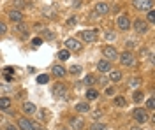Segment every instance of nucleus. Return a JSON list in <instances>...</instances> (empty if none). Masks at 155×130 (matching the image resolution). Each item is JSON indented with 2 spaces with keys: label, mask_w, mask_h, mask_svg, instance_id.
<instances>
[{
  "label": "nucleus",
  "mask_w": 155,
  "mask_h": 130,
  "mask_svg": "<svg viewBox=\"0 0 155 130\" xmlns=\"http://www.w3.org/2000/svg\"><path fill=\"white\" fill-rule=\"evenodd\" d=\"M118 58H120V62H122V65H124V67H132V65L136 63V58H134V55H132L131 51L122 53Z\"/></svg>",
  "instance_id": "1"
},
{
  "label": "nucleus",
  "mask_w": 155,
  "mask_h": 130,
  "mask_svg": "<svg viewBox=\"0 0 155 130\" xmlns=\"http://www.w3.org/2000/svg\"><path fill=\"white\" fill-rule=\"evenodd\" d=\"M18 127H20L21 130H37V128H39V125H37V123L27 120V118H20V120H18Z\"/></svg>",
  "instance_id": "2"
},
{
  "label": "nucleus",
  "mask_w": 155,
  "mask_h": 130,
  "mask_svg": "<svg viewBox=\"0 0 155 130\" xmlns=\"http://www.w3.org/2000/svg\"><path fill=\"white\" fill-rule=\"evenodd\" d=\"M134 7L137 11H150L153 7V0H134Z\"/></svg>",
  "instance_id": "3"
},
{
  "label": "nucleus",
  "mask_w": 155,
  "mask_h": 130,
  "mask_svg": "<svg viewBox=\"0 0 155 130\" xmlns=\"http://www.w3.org/2000/svg\"><path fill=\"white\" fill-rule=\"evenodd\" d=\"M53 95H55L57 99H60V100H67V99H69L67 90H65V86H63V84H57V86L53 88Z\"/></svg>",
  "instance_id": "4"
},
{
  "label": "nucleus",
  "mask_w": 155,
  "mask_h": 130,
  "mask_svg": "<svg viewBox=\"0 0 155 130\" xmlns=\"http://www.w3.org/2000/svg\"><path fill=\"white\" fill-rule=\"evenodd\" d=\"M102 55L106 56V60H108V62L116 60V58H118V51L115 49L113 46H106V48L102 49Z\"/></svg>",
  "instance_id": "5"
},
{
  "label": "nucleus",
  "mask_w": 155,
  "mask_h": 130,
  "mask_svg": "<svg viewBox=\"0 0 155 130\" xmlns=\"http://www.w3.org/2000/svg\"><path fill=\"white\" fill-rule=\"evenodd\" d=\"M81 39L85 42H95L97 40V30H85L81 32Z\"/></svg>",
  "instance_id": "6"
},
{
  "label": "nucleus",
  "mask_w": 155,
  "mask_h": 130,
  "mask_svg": "<svg viewBox=\"0 0 155 130\" xmlns=\"http://www.w3.org/2000/svg\"><path fill=\"white\" fill-rule=\"evenodd\" d=\"M116 25H118L120 30H129V28H131V20H129V16H120L118 21H116Z\"/></svg>",
  "instance_id": "7"
},
{
  "label": "nucleus",
  "mask_w": 155,
  "mask_h": 130,
  "mask_svg": "<svg viewBox=\"0 0 155 130\" xmlns=\"http://www.w3.org/2000/svg\"><path fill=\"white\" fill-rule=\"evenodd\" d=\"M134 30L137 32V33H146V32H148V23L143 21V20H137L134 23Z\"/></svg>",
  "instance_id": "8"
},
{
  "label": "nucleus",
  "mask_w": 155,
  "mask_h": 130,
  "mask_svg": "<svg viewBox=\"0 0 155 130\" xmlns=\"http://www.w3.org/2000/svg\"><path fill=\"white\" fill-rule=\"evenodd\" d=\"M7 14H9V20L14 21V23H21V20H23V14H21L20 9H12V11H9Z\"/></svg>",
  "instance_id": "9"
},
{
  "label": "nucleus",
  "mask_w": 155,
  "mask_h": 130,
  "mask_svg": "<svg viewBox=\"0 0 155 130\" xmlns=\"http://www.w3.org/2000/svg\"><path fill=\"white\" fill-rule=\"evenodd\" d=\"M134 118L137 123H145L148 120V114H146L145 109H134Z\"/></svg>",
  "instance_id": "10"
},
{
  "label": "nucleus",
  "mask_w": 155,
  "mask_h": 130,
  "mask_svg": "<svg viewBox=\"0 0 155 130\" xmlns=\"http://www.w3.org/2000/svg\"><path fill=\"white\" fill-rule=\"evenodd\" d=\"M65 46H67L71 51H81V44H79L76 39H73V37L65 40Z\"/></svg>",
  "instance_id": "11"
},
{
  "label": "nucleus",
  "mask_w": 155,
  "mask_h": 130,
  "mask_svg": "<svg viewBox=\"0 0 155 130\" xmlns=\"http://www.w3.org/2000/svg\"><path fill=\"white\" fill-rule=\"evenodd\" d=\"M108 12H109V5H108V4H101V2H99V4L95 5V14H101V16H102V14H108Z\"/></svg>",
  "instance_id": "12"
},
{
  "label": "nucleus",
  "mask_w": 155,
  "mask_h": 130,
  "mask_svg": "<svg viewBox=\"0 0 155 130\" xmlns=\"http://www.w3.org/2000/svg\"><path fill=\"white\" fill-rule=\"evenodd\" d=\"M71 127L76 130H81L83 127H85V121L81 120V118H71Z\"/></svg>",
  "instance_id": "13"
},
{
  "label": "nucleus",
  "mask_w": 155,
  "mask_h": 130,
  "mask_svg": "<svg viewBox=\"0 0 155 130\" xmlns=\"http://www.w3.org/2000/svg\"><path fill=\"white\" fill-rule=\"evenodd\" d=\"M35 111H37V107H35L32 102H25V104H23V113H27V114H35Z\"/></svg>",
  "instance_id": "14"
},
{
  "label": "nucleus",
  "mask_w": 155,
  "mask_h": 130,
  "mask_svg": "<svg viewBox=\"0 0 155 130\" xmlns=\"http://www.w3.org/2000/svg\"><path fill=\"white\" fill-rule=\"evenodd\" d=\"M97 69L101 70V72H109V70H111V65H109L108 60H101L97 63Z\"/></svg>",
  "instance_id": "15"
},
{
  "label": "nucleus",
  "mask_w": 155,
  "mask_h": 130,
  "mask_svg": "<svg viewBox=\"0 0 155 130\" xmlns=\"http://www.w3.org/2000/svg\"><path fill=\"white\" fill-rule=\"evenodd\" d=\"M53 74H55L57 78H63V76H65V69L60 67V65H55V67H53Z\"/></svg>",
  "instance_id": "16"
},
{
  "label": "nucleus",
  "mask_w": 155,
  "mask_h": 130,
  "mask_svg": "<svg viewBox=\"0 0 155 130\" xmlns=\"http://www.w3.org/2000/svg\"><path fill=\"white\" fill-rule=\"evenodd\" d=\"M76 111H78V113H88V111H90L88 102H81V104H78V106H76Z\"/></svg>",
  "instance_id": "17"
},
{
  "label": "nucleus",
  "mask_w": 155,
  "mask_h": 130,
  "mask_svg": "<svg viewBox=\"0 0 155 130\" xmlns=\"http://www.w3.org/2000/svg\"><path fill=\"white\" fill-rule=\"evenodd\" d=\"M109 79L111 81H120L122 79V72H120V70H111V72H109Z\"/></svg>",
  "instance_id": "18"
},
{
  "label": "nucleus",
  "mask_w": 155,
  "mask_h": 130,
  "mask_svg": "<svg viewBox=\"0 0 155 130\" xmlns=\"http://www.w3.org/2000/svg\"><path fill=\"white\" fill-rule=\"evenodd\" d=\"M2 72H4V76H5V79H7V81H12V72H14L12 67H5Z\"/></svg>",
  "instance_id": "19"
},
{
  "label": "nucleus",
  "mask_w": 155,
  "mask_h": 130,
  "mask_svg": "<svg viewBox=\"0 0 155 130\" xmlns=\"http://www.w3.org/2000/svg\"><path fill=\"white\" fill-rule=\"evenodd\" d=\"M11 107V100L9 99H0V109H9Z\"/></svg>",
  "instance_id": "20"
},
{
  "label": "nucleus",
  "mask_w": 155,
  "mask_h": 130,
  "mask_svg": "<svg viewBox=\"0 0 155 130\" xmlns=\"http://www.w3.org/2000/svg\"><path fill=\"white\" fill-rule=\"evenodd\" d=\"M48 81H50V76H48V74L37 76V83H39V84H44V83H48Z\"/></svg>",
  "instance_id": "21"
},
{
  "label": "nucleus",
  "mask_w": 155,
  "mask_h": 130,
  "mask_svg": "<svg viewBox=\"0 0 155 130\" xmlns=\"http://www.w3.org/2000/svg\"><path fill=\"white\" fill-rule=\"evenodd\" d=\"M97 97H99V93H97V90H88V91H86V99L95 100Z\"/></svg>",
  "instance_id": "22"
},
{
  "label": "nucleus",
  "mask_w": 155,
  "mask_h": 130,
  "mask_svg": "<svg viewBox=\"0 0 155 130\" xmlns=\"http://www.w3.org/2000/svg\"><path fill=\"white\" fill-rule=\"evenodd\" d=\"M85 84H88V86H92L93 83H95V76H92V74H88L86 78H85V81H83Z\"/></svg>",
  "instance_id": "23"
},
{
  "label": "nucleus",
  "mask_w": 155,
  "mask_h": 130,
  "mask_svg": "<svg viewBox=\"0 0 155 130\" xmlns=\"http://www.w3.org/2000/svg\"><path fill=\"white\" fill-rule=\"evenodd\" d=\"M115 104H116L118 107H124L125 104H127V100H125L124 97H116V99H115Z\"/></svg>",
  "instance_id": "24"
},
{
  "label": "nucleus",
  "mask_w": 155,
  "mask_h": 130,
  "mask_svg": "<svg viewBox=\"0 0 155 130\" xmlns=\"http://www.w3.org/2000/svg\"><path fill=\"white\" fill-rule=\"evenodd\" d=\"M90 128H92V130H108V127H106V125H102V123H93Z\"/></svg>",
  "instance_id": "25"
},
{
  "label": "nucleus",
  "mask_w": 155,
  "mask_h": 130,
  "mask_svg": "<svg viewBox=\"0 0 155 130\" xmlns=\"http://www.w3.org/2000/svg\"><path fill=\"white\" fill-rule=\"evenodd\" d=\"M58 58H60V60H67V58H69V51L67 49L58 51Z\"/></svg>",
  "instance_id": "26"
},
{
  "label": "nucleus",
  "mask_w": 155,
  "mask_h": 130,
  "mask_svg": "<svg viewBox=\"0 0 155 130\" xmlns=\"http://www.w3.org/2000/svg\"><path fill=\"white\" fill-rule=\"evenodd\" d=\"M132 100L134 102H141L143 100V91H136L134 95H132Z\"/></svg>",
  "instance_id": "27"
},
{
  "label": "nucleus",
  "mask_w": 155,
  "mask_h": 130,
  "mask_svg": "<svg viewBox=\"0 0 155 130\" xmlns=\"http://www.w3.org/2000/svg\"><path fill=\"white\" fill-rule=\"evenodd\" d=\"M16 32H18V33H21V35H25V33H27V27H25V25H21V23H18Z\"/></svg>",
  "instance_id": "28"
},
{
  "label": "nucleus",
  "mask_w": 155,
  "mask_h": 130,
  "mask_svg": "<svg viewBox=\"0 0 155 130\" xmlns=\"http://www.w3.org/2000/svg\"><path fill=\"white\" fill-rule=\"evenodd\" d=\"M12 5H14L16 9H21V7H25V2H23V0H12Z\"/></svg>",
  "instance_id": "29"
},
{
  "label": "nucleus",
  "mask_w": 155,
  "mask_h": 130,
  "mask_svg": "<svg viewBox=\"0 0 155 130\" xmlns=\"http://www.w3.org/2000/svg\"><path fill=\"white\" fill-rule=\"evenodd\" d=\"M71 74H74V76H78V74H79V72H81V67H79V65H74V67H71Z\"/></svg>",
  "instance_id": "30"
},
{
  "label": "nucleus",
  "mask_w": 155,
  "mask_h": 130,
  "mask_svg": "<svg viewBox=\"0 0 155 130\" xmlns=\"http://www.w3.org/2000/svg\"><path fill=\"white\" fill-rule=\"evenodd\" d=\"M148 21H150V23H155V11L153 9L148 11Z\"/></svg>",
  "instance_id": "31"
},
{
  "label": "nucleus",
  "mask_w": 155,
  "mask_h": 130,
  "mask_svg": "<svg viewBox=\"0 0 155 130\" xmlns=\"http://www.w3.org/2000/svg\"><path fill=\"white\" fill-rule=\"evenodd\" d=\"M32 44H34L35 48H39V46L42 44V39H41V37H35V39H32Z\"/></svg>",
  "instance_id": "32"
},
{
  "label": "nucleus",
  "mask_w": 155,
  "mask_h": 130,
  "mask_svg": "<svg viewBox=\"0 0 155 130\" xmlns=\"http://www.w3.org/2000/svg\"><path fill=\"white\" fill-rule=\"evenodd\" d=\"M5 32H7V25H5L4 21H0V35H4Z\"/></svg>",
  "instance_id": "33"
},
{
  "label": "nucleus",
  "mask_w": 155,
  "mask_h": 130,
  "mask_svg": "<svg viewBox=\"0 0 155 130\" xmlns=\"http://www.w3.org/2000/svg\"><path fill=\"white\" fill-rule=\"evenodd\" d=\"M146 106H148V109H155V100L153 99H148Z\"/></svg>",
  "instance_id": "34"
},
{
  "label": "nucleus",
  "mask_w": 155,
  "mask_h": 130,
  "mask_svg": "<svg viewBox=\"0 0 155 130\" xmlns=\"http://www.w3.org/2000/svg\"><path fill=\"white\" fill-rule=\"evenodd\" d=\"M106 40H109V42L115 40V33L113 32H106Z\"/></svg>",
  "instance_id": "35"
},
{
  "label": "nucleus",
  "mask_w": 155,
  "mask_h": 130,
  "mask_svg": "<svg viewBox=\"0 0 155 130\" xmlns=\"http://www.w3.org/2000/svg\"><path fill=\"white\" fill-rule=\"evenodd\" d=\"M92 116H93V118H95V120H99V118L102 116V113H101V111H95V113H93Z\"/></svg>",
  "instance_id": "36"
},
{
  "label": "nucleus",
  "mask_w": 155,
  "mask_h": 130,
  "mask_svg": "<svg viewBox=\"0 0 155 130\" xmlns=\"http://www.w3.org/2000/svg\"><path fill=\"white\" fill-rule=\"evenodd\" d=\"M139 83H141V79H132L131 81V86H139Z\"/></svg>",
  "instance_id": "37"
},
{
  "label": "nucleus",
  "mask_w": 155,
  "mask_h": 130,
  "mask_svg": "<svg viewBox=\"0 0 155 130\" xmlns=\"http://www.w3.org/2000/svg\"><path fill=\"white\" fill-rule=\"evenodd\" d=\"M44 37H46V39H53L55 35H53L51 32H44Z\"/></svg>",
  "instance_id": "38"
},
{
  "label": "nucleus",
  "mask_w": 155,
  "mask_h": 130,
  "mask_svg": "<svg viewBox=\"0 0 155 130\" xmlns=\"http://www.w3.org/2000/svg\"><path fill=\"white\" fill-rule=\"evenodd\" d=\"M125 46H127V48H134V42H132V40H127Z\"/></svg>",
  "instance_id": "39"
},
{
  "label": "nucleus",
  "mask_w": 155,
  "mask_h": 130,
  "mask_svg": "<svg viewBox=\"0 0 155 130\" xmlns=\"http://www.w3.org/2000/svg\"><path fill=\"white\" fill-rule=\"evenodd\" d=\"M5 130H18V127H14V125H7Z\"/></svg>",
  "instance_id": "40"
},
{
  "label": "nucleus",
  "mask_w": 155,
  "mask_h": 130,
  "mask_svg": "<svg viewBox=\"0 0 155 130\" xmlns=\"http://www.w3.org/2000/svg\"><path fill=\"white\" fill-rule=\"evenodd\" d=\"M132 130H141V127H132Z\"/></svg>",
  "instance_id": "41"
},
{
  "label": "nucleus",
  "mask_w": 155,
  "mask_h": 130,
  "mask_svg": "<svg viewBox=\"0 0 155 130\" xmlns=\"http://www.w3.org/2000/svg\"><path fill=\"white\" fill-rule=\"evenodd\" d=\"M58 130H67V128H58Z\"/></svg>",
  "instance_id": "42"
},
{
  "label": "nucleus",
  "mask_w": 155,
  "mask_h": 130,
  "mask_svg": "<svg viewBox=\"0 0 155 130\" xmlns=\"http://www.w3.org/2000/svg\"><path fill=\"white\" fill-rule=\"evenodd\" d=\"M37 130H46V128H37Z\"/></svg>",
  "instance_id": "43"
}]
</instances>
